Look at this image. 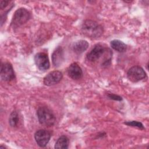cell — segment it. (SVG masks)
<instances>
[{
	"label": "cell",
	"mask_w": 149,
	"mask_h": 149,
	"mask_svg": "<svg viewBox=\"0 0 149 149\" xmlns=\"http://www.w3.org/2000/svg\"><path fill=\"white\" fill-rule=\"evenodd\" d=\"M34 61L37 68L42 71H45L49 68V61L48 55L45 52H38L34 56Z\"/></svg>",
	"instance_id": "ba28073f"
},
{
	"label": "cell",
	"mask_w": 149,
	"mask_h": 149,
	"mask_svg": "<svg viewBox=\"0 0 149 149\" xmlns=\"http://www.w3.org/2000/svg\"><path fill=\"white\" fill-rule=\"evenodd\" d=\"M30 18V14L26 9L19 8L16 10L13 16L11 25L13 27H17L26 23Z\"/></svg>",
	"instance_id": "277c9868"
},
{
	"label": "cell",
	"mask_w": 149,
	"mask_h": 149,
	"mask_svg": "<svg viewBox=\"0 0 149 149\" xmlns=\"http://www.w3.org/2000/svg\"><path fill=\"white\" fill-rule=\"evenodd\" d=\"M64 60L63 51L61 47H58L52 55V63L55 67L59 66Z\"/></svg>",
	"instance_id": "8fae6325"
},
{
	"label": "cell",
	"mask_w": 149,
	"mask_h": 149,
	"mask_svg": "<svg viewBox=\"0 0 149 149\" xmlns=\"http://www.w3.org/2000/svg\"><path fill=\"white\" fill-rule=\"evenodd\" d=\"M37 115L39 123L43 126L49 127L53 126L56 118L52 111L46 107H40L37 111Z\"/></svg>",
	"instance_id": "7a4b0ae2"
},
{
	"label": "cell",
	"mask_w": 149,
	"mask_h": 149,
	"mask_svg": "<svg viewBox=\"0 0 149 149\" xmlns=\"http://www.w3.org/2000/svg\"><path fill=\"white\" fill-rule=\"evenodd\" d=\"M124 123L125 125H127V126H129L136 127H138L140 129H144V127L143 125L140 122H137V121H136V120H132V121L125 122Z\"/></svg>",
	"instance_id": "2e32d148"
},
{
	"label": "cell",
	"mask_w": 149,
	"mask_h": 149,
	"mask_svg": "<svg viewBox=\"0 0 149 149\" xmlns=\"http://www.w3.org/2000/svg\"><path fill=\"white\" fill-rule=\"evenodd\" d=\"M62 72L58 70H54L49 73L44 78V84L47 86H51L58 84L62 79Z\"/></svg>",
	"instance_id": "9c48e42d"
},
{
	"label": "cell",
	"mask_w": 149,
	"mask_h": 149,
	"mask_svg": "<svg viewBox=\"0 0 149 149\" xmlns=\"http://www.w3.org/2000/svg\"><path fill=\"white\" fill-rule=\"evenodd\" d=\"M103 27L95 21L86 20L81 26L82 33L91 38L100 37L103 34Z\"/></svg>",
	"instance_id": "6da1fadb"
},
{
	"label": "cell",
	"mask_w": 149,
	"mask_h": 149,
	"mask_svg": "<svg viewBox=\"0 0 149 149\" xmlns=\"http://www.w3.org/2000/svg\"><path fill=\"white\" fill-rule=\"evenodd\" d=\"M19 113L16 111H13L12 112L9 118V123L11 127H16L19 123Z\"/></svg>",
	"instance_id": "9a60e30c"
},
{
	"label": "cell",
	"mask_w": 149,
	"mask_h": 149,
	"mask_svg": "<svg viewBox=\"0 0 149 149\" xmlns=\"http://www.w3.org/2000/svg\"><path fill=\"white\" fill-rule=\"evenodd\" d=\"M111 47L119 52H123L127 49V45L122 41L119 40H113L111 41Z\"/></svg>",
	"instance_id": "4fadbf2b"
},
{
	"label": "cell",
	"mask_w": 149,
	"mask_h": 149,
	"mask_svg": "<svg viewBox=\"0 0 149 149\" xmlns=\"http://www.w3.org/2000/svg\"><path fill=\"white\" fill-rule=\"evenodd\" d=\"M1 79L4 81H9L15 79V72L12 65L9 62L2 63L1 66Z\"/></svg>",
	"instance_id": "8992f818"
},
{
	"label": "cell",
	"mask_w": 149,
	"mask_h": 149,
	"mask_svg": "<svg viewBox=\"0 0 149 149\" xmlns=\"http://www.w3.org/2000/svg\"><path fill=\"white\" fill-rule=\"evenodd\" d=\"M51 136L50 132L45 129H40L34 134L36 142L40 147H44L47 146Z\"/></svg>",
	"instance_id": "52a82bcc"
},
{
	"label": "cell",
	"mask_w": 149,
	"mask_h": 149,
	"mask_svg": "<svg viewBox=\"0 0 149 149\" xmlns=\"http://www.w3.org/2000/svg\"><path fill=\"white\" fill-rule=\"evenodd\" d=\"M68 76L73 80H79L83 76V71L77 63L70 64L68 69Z\"/></svg>",
	"instance_id": "30bf717a"
},
{
	"label": "cell",
	"mask_w": 149,
	"mask_h": 149,
	"mask_svg": "<svg viewBox=\"0 0 149 149\" xmlns=\"http://www.w3.org/2000/svg\"><path fill=\"white\" fill-rule=\"evenodd\" d=\"M69 139L65 136H62L56 140L55 148H68L69 146Z\"/></svg>",
	"instance_id": "5bb4252c"
},
{
	"label": "cell",
	"mask_w": 149,
	"mask_h": 149,
	"mask_svg": "<svg viewBox=\"0 0 149 149\" xmlns=\"http://www.w3.org/2000/svg\"><path fill=\"white\" fill-rule=\"evenodd\" d=\"M108 97L110 98V99H112V100H116V101H121L122 100V97L119 96V95H117L116 94H112V93H110V94H108Z\"/></svg>",
	"instance_id": "e0dca14e"
},
{
	"label": "cell",
	"mask_w": 149,
	"mask_h": 149,
	"mask_svg": "<svg viewBox=\"0 0 149 149\" xmlns=\"http://www.w3.org/2000/svg\"><path fill=\"white\" fill-rule=\"evenodd\" d=\"M89 44L84 40H80L76 41L72 45V49L74 52L77 54H81L84 52L88 47Z\"/></svg>",
	"instance_id": "7c38bea8"
},
{
	"label": "cell",
	"mask_w": 149,
	"mask_h": 149,
	"mask_svg": "<svg viewBox=\"0 0 149 149\" xmlns=\"http://www.w3.org/2000/svg\"><path fill=\"white\" fill-rule=\"evenodd\" d=\"M9 3V1L2 0L0 2V8H1V9H3L5 8L7 6H8Z\"/></svg>",
	"instance_id": "ac0fdd59"
},
{
	"label": "cell",
	"mask_w": 149,
	"mask_h": 149,
	"mask_svg": "<svg viewBox=\"0 0 149 149\" xmlns=\"http://www.w3.org/2000/svg\"><path fill=\"white\" fill-rule=\"evenodd\" d=\"M129 80L133 83L138 82L147 76L144 70L139 66H134L130 68L127 73Z\"/></svg>",
	"instance_id": "5b68a950"
},
{
	"label": "cell",
	"mask_w": 149,
	"mask_h": 149,
	"mask_svg": "<svg viewBox=\"0 0 149 149\" xmlns=\"http://www.w3.org/2000/svg\"><path fill=\"white\" fill-rule=\"evenodd\" d=\"M109 48H107L102 44H97L94 48L87 54V59L93 62L98 61L102 56H107V54L110 52Z\"/></svg>",
	"instance_id": "3957f363"
}]
</instances>
